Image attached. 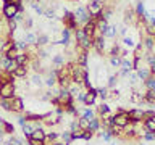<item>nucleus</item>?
Segmentation results:
<instances>
[{"mask_svg":"<svg viewBox=\"0 0 155 145\" xmlns=\"http://www.w3.org/2000/svg\"><path fill=\"white\" fill-rule=\"evenodd\" d=\"M15 94H16V85L13 81H7V82H0V98H7L12 100Z\"/></svg>","mask_w":155,"mask_h":145,"instance_id":"nucleus-1","label":"nucleus"},{"mask_svg":"<svg viewBox=\"0 0 155 145\" xmlns=\"http://www.w3.org/2000/svg\"><path fill=\"white\" fill-rule=\"evenodd\" d=\"M111 123H113V126H116V127L124 129L126 126L129 124V114L126 113V111H118L115 116H111Z\"/></svg>","mask_w":155,"mask_h":145,"instance_id":"nucleus-2","label":"nucleus"},{"mask_svg":"<svg viewBox=\"0 0 155 145\" xmlns=\"http://www.w3.org/2000/svg\"><path fill=\"white\" fill-rule=\"evenodd\" d=\"M74 19H76V23L78 24H84L87 23V21H91V14H89V11H87V8L86 7H78L76 10H74Z\"/></svg>","mask_w":155,"mask_h":145,"instance_id":"nucleus-3","label":"nucleus"},{"mask_svg":"<svg viewBox=\"0 0 155 145\" xmlns=\"http://www.w3.org/2000/svg\"><path fill=\"white\" fill-rule=\"evenodd\" d=\"M86 8H87V11H89L91 18H99L102 10H104V5L99 3V2H94V0H89V3L86 5Z\"/></svg>","mask_w":155,"mask_h":145,"instance_id":"nucleus-4","label":"nucleus"},{"mask_svg":"<svg viewBox=\"0 0 155 145\" xmlns=\"http://www.w3.org/2000/svg\"><path fill=\"white\" fill-rule=\"evenodd\" d=\"M3 10H2V14H3V18L5 19H10V18H13L15 14L18 13V7L16 5H13V3H10V2H3Z\"/></svg>","mask_w":155,"mask_h":145,"instance_id":"nucleus-5","label":"nucleus"},{"mask_svg":"<svg viewBox=\"0 0 155 145\" xmlns=\"http://www.w3.org/2000/svg\"><path fill=\"white\" fill-rule=\"evenodd\" d=\"M41 127V124H39V121H26V124L23 126V134L26 135V137L29 139L32 135V132L36 129Z\"/></svg>","mask_w":155,"mask_h":145,"instance_id":"nucleus-6","label":"nucleus"},{"mask_svg":"<svg viewBox=\"0 0 155 145\" xmlns=\"http://www.w3.org/2000/svg\"><path fill=\"white\" fill-rule=\"evenodd\" d=\"M95 98H97V89H87V92L84 94V98H82V103L86 106H91L95 103Z\"/></svg>","mask_w":155,"mask_h":145,"instance_id":"nucleus-7","label":"nucleus"},{"mask_svg":"<svg viewBox=\"0 0 155 145\" xmlns=\"http://www.w3.org/2000/svg\"><path fill=\"white\" fill-rule=\"evenodd\" d=\"M82 29H84V32H86V36H87V37H94L95 34H97V24H95V19L92 18L91 21H87L84 26H82Z\"/></svg>","mask_w":155,"mask_h":145,"instance_id":"nucleus-8","label":"nucleus"},{"mask_svg":"<svg viewBox=\"0 0 155 145\" xmlns=\"http://www.w3.org/2000/svg\"><path fill=\"white\" fill-rule=\"evenodd\" d=\"M92 47H94L99 53H104V52H105V37H104V36H100V34H95V36H94V44H92Z\"/></svg>","mask_w":155,"mask_h":145,"instance_id":"nucleus-9","label":"nucleus"},{"mask_svg":"<svg viewBox=\"0 0 155 145\" xmlns=\"http://www.w3.org/2000/svg\"><path fill=\"white\" fill-rule=\"evenodd\" d=\"M52 66H53V71H58L60 68L65 66V55H63V53H57V55L52 58Z\"/></svg>","mask_w":155,"mask_h":145,"instance_id":"nucleus-10","label":"nucleus"},{"mask_svg":"<svg viewBox=\"0 0 155 145\" xmlns=\"http://www.w3.org/2000/svg\"><path fill=\"white\" fill-rule=\"evenodd\" d=\"M79 53H78L76 56V65H79L82 68H87V60H89V53H87L86 50H82V48H79Z\"/></svg>","mask_w":155,"mask_h":145,"instance_id":"nucleus-11","label":"nucleus"},{"mask_svg":"<svg viewBox=\"0 0 155 145\" xmlns=\"http://www.w3.org/2000/svg\"><path fill=\"white\" fill-rule=\"evenodd\" d=\"M12 110L16 111V113H21L24 110V102L21 97H13L12 98Z\"/></svg>","mask_w":155,"mask_h":145,"instance_id":"nucleus-12","label":"nucleus"},{"mask_svg":"<svg viewBox=\"0 0 155 145\" xmlns=\"http://www.w3.org/2000/svg\"><path fill=\"white\" fill-rule=\"evenodd\" d=\"M28 76V66H18L16 69L12 72L13 79H24Z\"/></svg>","mask_w":155,"mask_h":145,"instance_id":"nucleus-13","label":"nucleus"},{"mask_svg":"<svg viewBox=\"0 0 155 145\" xmlns=\"http://www.w3.org/2000/svg\"><path fill=\"white\" fill-rule=\"evenodd\" d=\"M15 60H16L18 66H28L31 58H29V55H28L26 52H18V55H16V58H15Z\"/></svg>","mask_w":155,"mask_h":145,"instance_id":"nucleus-14","label":"nucleus"},{"mask_svg":"<svg viewBox=\"0 0 155 145\" xmlns=\"http://www.w3.org/2000/svg\"><path fill=\"white\" fill-rule=\"evenodd\" d=\"M128 114H129V121H133V123H139V121L144 119V111L142 110H131Z\"/></svg>","mask_w":155,"mask_h":145,"instance_id":"nucleus-15","label":"nucleus"},{"mask_svg":"<svg viewBox=\"0 0 155 145\" xmlns=\"http://www.w3.org/2000/svg\"><path fill=\"white\" fill-rule=\"evenodd\" d=\"M44 84H45L47 87H50V89H52V87H55V84H57V71H50V72H48V74H47V77H45V81H44Z\"/></svg>","mask_w":155,"mask_h":145,"instance_id":"nucleus-16","label":"nucleus"},{"mask_svg":"<svg viewBox=\"0 0 155 145\" xmlns=\"http://www.w3.org/2000/svg\"><path fill=\"white\" fill-rule=\"evenodd\" d=\"M142 45H144V48L147 52H150L152 48L155 47V37H152V36H145L144 37V40H142Z\"/></svg>","mask_w":155,"mask_h":145,"instance_id":"nucleus-17","label":"nucleus"},{"mask_svg":"<svg viewBox=\"0 0 155 145\" xmlns=\"http://www.w3.org/2000/svg\"><path fill=\"white\" fill-rule=\"evenodd\" d=\"M31 139H36V140H42V142H45V139H47V132H45V130H44L42 127H39V129H36V130L32 132Z\"/></svg>","mask_w":155,"mask_h":145,"instance_id":"nucleus-18","label":"nucleus"},{"mask_svg":"<svg viewBox=\"0 0 155 145\" xmlns=\"http://www.w3.org/2000/svg\"><path fill=\"white\" fill-rule=\"evenodd\" d=\"M136 74H137L139 79H142V81H147L150 76H152V72H150V68H140V69L136 71Z\"/></svg>","mask_w":155,"mask_h":145,"instance_id":"nucleus-19","label":"nucleus"},{"mask_svg":"<svg viewBox=\"0 0 155 145\" xmlns=\"http://www.w3.org/2000/svg\"><path fill=\"white\" fill-rule=\"evenodd\" d=\"M48 42H50V37H48L47 34H41V36H37V44L36 45L39 48H42V47H47Z\"/></svg>","mask_w":155,"mask_h":145,"instance_id":"nucleus-20","label":"nucleus"},{"mask_svg":"<svg viewBox=\"0 0 155 145\" xmlns=\"http://www.w3.org/2000/svg\"><path fill=\"white\" fill-rule=\"evenodd\" d=\"M144 52H145V48H144V45H142V42L136 44V47H134V58H137V60H142Z\"/></svg>","mask_w":155,"mask_h":145,"instance_id":"nucleus-21","label":"nucleus"},{"mask_svg":"<svg viewBox=\"0 0 155 145\" xmlns=\"http://www.w3.org/2000/svg\"><path fill=\"white\" fill-rule=\"evenodd\" d=\"M24 40L28 42V45H36L37 44V34H34V32L24 34Z\"/></svg>","mask_w":155,"mask_h":145,"instance_id":"nucleus-22","label":"nucleus"},{"mask_svg":"<svg viewBox=\"0 0 155 145\" xmlns=\"http://www.w3.org/2000/svg\"><path fill=\"white\" fill-rule=\"evenodd\" d=\"M144 29H145V36H152L155 37V24L153 23H144Z\"/></svg>","mask_w":155,"mask_h":145,"instance_id":"nucleus-23","label":"nucleus"},{"mask_svg":"<svg viewBox=\"0 0 155 145\" xmlns=\"http://www.w3.org/2000/svg\"><path fill=\"white\" fill-rule=\"evenodd\" d=\"M99 129H100V121H99V118L89 119V130H91V132H95V130H99Z\"/></svg>","mask_w":155,"mask_h":145,"instance_id":"nucleus-24","label":"nucleus"},{"mask_svg":"<svg viewBox=\"0 0 155 145\" xmlns=\"http://www.w3.org/2000/svg\"><path fill=\"white\" fill-rule=\"evenodd\" d=\"M31 84H32L34 87H41V85L44 84V81H42V76H41V74H37V72H34V74H32V77H31Z\"/></svg>","mask_w":155,"mask_h":145,"instance_id":"nucleus-25","label":"nucleus"},{"mask_svg":"<svg viewBox=\"0 0 155 145\" xmlns=\"http://www.w3.org/2000/svg\"><path fill=\"white\" fill-rule=\"evenodd\" d=\"M116 36V24H108V29L105 32V39H113Z\"/></svg>","mask_w":155,"mask_h":145,"instance_id":"nucleus-26","label":"nucleus"},{"mask_svg":"<svg viewBox=\"0 0 155 145\" xmlns=\"http://www.w3.org/2000/svg\"><path fill=\"white\" fill-rule=\"evenodd\" d=\"M144 102H147V103H155V90H147L144 94V98H142Z\"/></svg>","mask_w":155,"mask_h":145,"instance_id":"nucleus-27","label":"nucleus"},{"mask_svg":"<svg viewBox=\"0 0 155 145\" xmlns=\"http://www.w3.org/2000/svg\"><path fill=\"white\" fill-rule=\"evenodd\" d=\"M144 126H145V130H147V132H155V118L145 119L144 121Z\"/></svg>","mask_w":155,"mask_h":145,"instance_id":"nucleus-28","label":"nucleus"},{"mask_svg":"<svg viewBox=\"0 0 155 145\" xmlns=\"http://www.w3.org/2000/svg\"><path fill=\"white\" fill-rule=\"evenodd\" d=\"M78 126H79L81 130H89V119H86L81 116V118L78 119Z\"/></svg>","mask_w":155,"mask_h":145,"instance_id":"nucleus-29","label":"nucleus"},{"mask_svg":"<svg viewBox=\"0 0 155 145\" xmlns=\"http://www.w3.org/2000/svg\"><path fill=\"white\" fill-rule=\"evenodd\" d=\"M108 89L107 87H100V89H97V97H100L102 100H107L108 98Z\"/></svg>","mask_w":155,"mask_h":145,"instance_id":"nucleus-30","label":"nucleus"},{"mask_svg":"<svg viewBox=\"0 0 155 145\" xmlns=\"http://www.w3.org/2000/svg\"><path fill=\"white\" fill-rule=\"evenodd\" d=\"M0 108H3L5 111H12V100L0 98Z\"/></svg>","mask_w":155,"mask_h":145,"instance_id":"nucleus-31","label":"nucleus"},{"mask_svg":"<svg viewBox=\"0 0 155 145\" xmlns=\"http://www.w3.org/2000/svg\"><path fill=\"white\" fill-rule=\"evenodd\" d=\"M144 13H145L144 3H142V2H137V5H136V16L140 18V16H144Z\"/></svg>","mask_w":155,"mask_h":145,"instance_id":"nucleus-32","label":"nucleus"},{"mask_svg":"<svg viewBox=\"0 0 155 145\" xmlns=\"http://www.w3.org/2000/svg\"><path fill=\"white\" fill-rule=\"evenodd\" d=\"M74 37H76V42H81L82 39H84V37H87V36H86L84 29H82V27H78L76 31H74Z\"/></svg>","mask_w":155,"mask_h":145,"instance_id":"nucleus-33","label":"nucleus"},{"mask_svg":"<svg viewBox=\"0 0 155 145\" xmlns=\"http://www.w3.org/2000/svg\"><path fill=\"white\" fill-rule=\"evenodd\" d=\"M60 137L63 139V142H65L66 145H70V143H71V130H66V132H61V134H60Z\"/></svg>","mask_w":155,"mask_h":145,"instance_id":"nucleus-34","label":"nucleus"},{"mask_svg":"<svg viewBox=\"0 0 155 145\" xmlns=\"http://www.w3.org/2000/svg\"><path fill=\"white\" fill-rule=\"evenodd\" d=\"M123 44H124L126 47H129V48H134V47H136V42H134V39L131 37V36H129V37L126 36V37L123 39Z\"/></svg>","mask_w":155,"mask_h":145,"instance_id":"nucleus-35","label":"nucleus"},{"mask_svg":"<svg viewBox=\"0 0 155 145\" xmlns=\"http://www.w3.org/2000/svg\"><path fill=\"white\" fill-rule=\"evenodd\" d=\"M81 116H82V118H86V119H92V118H95L94 111L89 110V108H87V110H82V111H81Z\"/></svg>","mask_w":155,"mask_h":145,"instance_id":"nucleus-36","label":"nucleus"},{"mask_svg":"<svg viewBox=\"0 0 155 145\" xmlns=\"http://www.w3.org/2000/svg\"><path fill=\"white\" fill-rule=\"evenodd\" d=\"M3 132L5 134H13L15 132V127H13V124H10V123H7V121H5V123H3Z\"/></svg>","mask_w":155,"mask_h":145,"instance_id":"nucleus-37","label":"nucleus"},{"mask_svg":"<svg viewBox=\"0 0 155 145\" xmlns=\"http://www.w3.org/2000/svg\"><path fill=\"white\" fill-rule=\"evenodd\" d=\"M5 145H24V142L21 139H16V137H12L10 140H7L5 142Z\"/></svg>","mask_w":155,"mask_h":145,"instance_id":"nucleus-38","label":"nucleus"},{"mask_svg":"<svg viewBox=\"0 0 155 145\" xmlns=\"http://www.w3.org/2000/svg\"><path fill=\"white\" fill-rule=\"evenodd\" d=\"M145 87H147L149 90H155V77L150 76L147 81H145Z\"/></svg>","mask_w":155,"mask_h":145,"instance_id":"nucleus-39","label":"nucleus"},{"mask_svg":"<svg viewBox=\"0 0 155 145\" xmlns=\"http://www.w3.org/2000/svg\"><path fill=\"white\" fill-rule=\"evenodd\" d=\"M31 7H32V10H34L37 14H42V13H44V8L41 7V5H37L36 0H32V2H31Z\"/></svg>","mask_w":155,"mask_h":145,"instance_id":"nucleus-40","label":"nucleus"},{"mask_svg":"<svg viewBox=\"0 0 155 145\" xmlns=\"http://www.w3.org/2000/svg\"><path fill=\"white\" fill-rule=\"evenodd\" d=\"M110 65L115 66V68H120L121 66V56H111L110 58Z\"/></svg>","mask_w":155,"mask_h":145,"instance_id":"nucleus-41","label":"nucleus"},{"mask_svg":"<svg viewBox=\"0 0 155 145\" xmlns=\"http://www.w3.org/2000/svg\"><path fill=\"white\" fill-rule=\"evenodd\" d=\"M99 113L100 114H110V106L108 105H107V103H102L100 106H99Z\"/></svg>","mask_w":155,"mask_h":145,"instance_id":"nucleus-42","label":"nucleus"},{"mask_svg":"<svg viewBox=\"0 0 155 145\" xmlns=\"http://www.w3.org/2000/svg\"><path fill=\"white\" fill-rule=\"evenodd\" d=\"M42 14H44L45 18H48V19H53V18H55V11H53L52 8H45Z\"/></svg>","mask_w":155,"mask_h":145,"instance_id":"nucleus-43","label":"nucleus"},{"mask_svg":"<svg viewBox=\"0 0 155 145\" xmlns=\"http://www.w3.org/2000/svg\"><path fill=\"white\" fill-rule=\"evenodd\" d=\"M145 60H147V63H149V68L155 65V55H153V53H149V52H147V56H145Z\"/></svg>","mask_w":155,"mask_h":145,"instance_id":"nucleus-44","label":"nucleus"},{"mask_svg":"<svg viewBox=\"0 0 155 145\" xmlns=\"http://www.w3.org/2000/svg\"><path fill=\"white\" fill-rule=\"evenodd\" d=\"M82 137V130L81 129H78L74 130V132H71V140H76V139H81Z\"/></svg>","mask_w":155,"mask_h":145,"instance_id":"nucleus-45","label":"nucleus"},{"mask_svg":"<svg viewBox=\"0 0 155 145\" xmlns=\"http://www.w3.org/2000/svg\"><path fill=\"white\" fill-rule=\"evenodd\" d=\"M111 137H113V135L110 134V130H108V129H107L105 132H102V134H100V139H104V140H111Z\"/></svg>","mask_w":155,"mask_h":145,"instance_id":"nucleus-46","label":"nucleus"},{"mask_svg":"<svg viewBox=\"0 0 155 145\" xmlns=\"http://www.w3.org/2000/svg\"><path fill=\"white\" fill-rule=\"evenodd\" d=\"M28 143L29 145H45V142H42V140H36V139H28Z\"/></svg>","mask_w":155,"mask_h":145,"instance_id":"nucleus-47","label":"nucleus"},{"mask_svg":"<svg viewBox=\"0 0 155 145\" xmlns=\"http://www.w3.org/2000/svg\"><path fill=\"white\" fill-rule=\"evenodd\" d=\"M116 81H118V76H115V74L110 76V77H108V87H113V85L116 84Z\"/></svg>","mask_w":155,"mask_h":145,"instance_id":"nucleus-48","label":"nucleus"},{"mask_svg":"<svg viewBox=\"0 0 155 145\" xmlns=\"http://www.w3.org/2000/svg\"><path fill=\"white\" fill-rule=\"evenodd\" d=\"M81 139L91 140V139H92V132H91V130H82V137H81Z\"/></svg>","mask_w":155,"mask_h":145,"instance_id":"nucleus-49","label":"nucleus"},{"mask_svg":"<svg viewBox=\"0 0 155 145\" xmlns=\"http://www.w3.org/2000/svg\"><path fill=\"white\" fill-rule=\"evenodd\" d=\"M47 137L50 139V140H53V142H55V140L58 139V134H57V132H48V134H47Z\"/></svg>","mask_w":155,"mask_h":145,"instance_id":"nucleus-50","label":"nucleus"},{"mask_svg":"<svg viewBox=\"0 0 155 145\" xmlns=\"http://www.w3.org/2000/svg\"><path fill=\"white\" fill-rule=\"evenodd\" d=\"M131 72V69H124V68H121V71H120V76H128Z\"/></svg>","mask_w":155,"mask_h":145,"instance_id":"nucleus-51","label":"nucleus"},{"mask_svg":"<svg viewBox=\"0 0 155 145\" xmlns=\"http://www.w3.org/2000/svg\"><path fill=\"white\" fill-rule=\"evenodd\" d=\"M26 118H24V116H19V118H18V124H21V126H24V124H26Z\"/></svg>","mask_w":155,"mask_h":145,"instance_id":"nucleus-52","label":"nucleus"},{"mask_svg":"<svg viewBox=\"0 0 155 145\" xmlns=\"http://www.w3.org/2000/svg\"><path fill=\"white\" fill-rule=\"evenodd\" d=\"M7 2H10V3H13V5H23V0H7Z\"/></svg>","mask_w":155,"mask_h":145,"instance_id":"nucleus-53","label":"nucleus"},{"mask_svg":"<svg viewBox=\"0 0 155 145\" xmlns=\"http://www.w3.org/2000/svg\"><path fill=\"white\" fill-rule=\"evenodd\" d=\"M144 140H153V135L152 134H144Z\"/></svg>","mask_w":155,"mask_h":145,"instance_id":"nucleus-54","label":"nucleus"},{"mask_svg":"<svg viewBox=\"0 0 155 145\" xmlns=\"http://www.w3.org/2000/svg\"><path fill=\"white\" fill-rule=\"evenodd\" d=\"M5 40H7V39H2V36H0V52H2V48H3V44H5Z\"/></svg>","mask_w":155,"mask_h":145,"instance_id":"nucleus-55","label":"nucleus"},{"mask_svg":"<svg viewBox=\"0 0 155 145\" xmlns=\"http://www.w3.org/2000/svg\"><path fill=\"white\" fill-rule=\"evenodd\" d=\"M52 145H66V143H65V142H57V140H55V142H53Z\"/></svg>","mask_w":155,"mask_h":145,"instance_id":"nucleus-56","label":"nucleus"},{"mask_svg":"<svg viewBox=\"0 0 155 145\" xmlns=\"http://www.w3.org/2000/svg\"><path fill=\"white\" fill-rule=\"evenodd\" d=\"M94 2H99V3H102V5H104V3H105V0H94Z\"/></svg>","mask_w":155,"mask_h":145,"instance_id":"nucleus-57","label":"nucleus"},{"mask_svg":"<svg viewBox=\"0 0 155 145\" xmlns=\"http://www.w3.org/2000/svg\"><path fill=\"white\" fill-rule=\"evenodd\" d=\"M0 145H3V140H2V137H0Z\"/></svg>","mask_w":155,"mask_h":145,"instance_id":"nucleus-58","label":"nucleus"},{"mask_svg":"<svg viewBox=\"0 0 155 145\" xmlns=\"http://www.w3.org/2000/svg\"><path fill=\"white\" fill-rule=\"evenodd\" d=\"M0 36H2V24H0Z\"/></svg>","mask_w":155,"mask_h":145,"instance_id":"nucleus-59","label":"nucleus"},{"mask_svg":"<svg viewBox=\"0 0 155 145\" xmlns=\"http://www.w3.org/2000/svg\"><path fill=\"white\" fill-rule=\"evenodd\" d=\"M152 135H153V140H155V132H152Z\"/></svg>","mask_w":155,"mask_h":145,"instance_id":"nucleus-60","label":"nucleus"},{"mask_svg":"<svg viewBox=\"0 0 155 145\" xmlns=\"http://www.w3.org/2000/svg\"><path fill=\"white\" fill-rule=\"evenodd\" d=\"M3 2H7V0H3Z\"/></svg>","mask_w":155,"mask_h":145,"instance_id":"nucleus-61","label":"nucleus"},{"mask_svg":"<svg viewBox=\"0 0 155 145\" xmlns=\"http://www.w3.org/2000/svg\"><path fill=\"white\" fill-rule=\"evenodd\" d=\"M140 145H144V143H140Z\"/></svg>","mask_w":155,"mask_h":145,"instance_id":"nucleus-62","label":"nucleus"},{"mask_svg":"<svg viewBox=\"0 0 155 145\" xmlns=\"http://www.w3.org/2000/svg\"><path fill=\"white\" fill-rule=\"evenodd\" d=\"M36 2H37V0H36Z\"/></svg>","mask_w":155,"mask_h":145,"instance_id":"nucleus-63","label":"nucleus"}]
</instances>
